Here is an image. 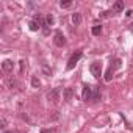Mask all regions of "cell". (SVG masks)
<instances>
[{"instance_id": "cell-21", "label": "cell", "mask_w": 133, "mask_h": 133, "mask_svg": "<svg viewBox=\"0 0 133 133\" xmlns=\"http://www.w3.org/2000/svg\"><path fill=\"white\" fill-rule=\"evenodd\" d=\"M131 30H133V24H131Z\"/></svg>"}, {"instance_id": "cell-14", "label": "cell", "mask_w": 133, "mask_h": 133, "mask_svg": "<svg viewBox=\"0 0 133 133\" xmlns=\"http://www.w3.org/2000/svg\"><path fill=\"white\" fill-rule=\"evenodd\" d=\"M31 86H33V88H39V86H41V82H39L38 77H31Z\"/></svg>"}, {"instance_id": "cell-19", "label": "cell", "mask_w": 133, "mask_h": 133, "mask_svg": "<svg viewBox=\"0 0 133 133\" xmlns=\"http://www.w3.org/2000/svg\"><path fill=\"white\" fill-rule=\"evenodd\" d=\"M41 133H53V131H52L50 128H42V130H41Z\"/></svg>"}, {"instance_id": "cell-20", "label": "cell", "mask_w": 133, "mask_h": 133, "mask_svg": "<svg viewBox=\"0 0 133 133\" xmlns=\"http://www.w3.org/2000/svg\"><path fill=\"white\" fill-rule=\"evenodd\" d=\"M3 133H17V131H16V130H5Z\"/></svg>"}, {"instance_id": "cell-2", "label": "cell", "mask_w": 133, "mask_h": 133, "mask_svg": "<svg viewBox=\"0 0 133 133\" xmlns=\"http://www.w3.org/2000/svg\"><path fill=\"white\" fill-rule=\"evenodd\" d=\"M82 55H83V53L78 50V52H75V53H74V55L69 58V61H68V66H66V68H68V71H71V69H74V68H75V64L78 63V59L82 58Z\"/></svg>"}, {"instance_id": "cell-1", "label": "cell", "mask_w": 133, "mask_h": 133, "mask_svg": "<svg viewBox=\"0 0 133 133\" xmlns=\"http://www.w3.org/2000/svg\"><path fill=\"white\" fill-rule=\"evenodd\" d=\"M117 68H121V59H114V61H111L110 68H108V71H107V74H105V80H107V82H111L113 74H114V71H116Z\"/></svg>"}, {"instance_id": "cell-9", "label": "cell", "mask_w": 133, "mask_h": 133, "mask_svg": "<svg viewBox=\"0 0 133 133\" xmlns=\"http://www.w3.org/2000/svg\"><path fill=\"white\" fill-rule=\"evenodd\" d=\"M13 66H14V63H13L11 59H5V61L2 63V69H3L5 72H11V71H13Z\"/></svg>"}, {"instance_id": "cell-15", "label": "cell", "mask_w": 133, "mask_h": 133, "mask_svg": "<svg viewBox=\"0 0 133 133\" xmlns=\"http://www.w3.org/2000/svg\"><path fill=\"white\" fill-rule=\"evenodd\" d=\"M45 22H47V25H53L55 24V17L52 14H47L45 16Z\"/></svg>"}, {"instance_id": "cell-18", "label": "cell", "mask_w": 133, "mask_h": 133, "mask_svg": "<svg viewBox=\"0 0 133 133\" xmlns=\"http://www.w3.org/2000/svg\"><path fill=\"white\" fill-rule=\"evenodd\" d=\"M8 86H10V88H14V86H16V80H11V78H10V80H8Z\"/></svg>"}, {"instance_id": "cell-13", "label": "cell", "mask_w": 133, "mask_h": 133, "mask_svg": "<svg viewBox=\"0 0 133 133\" xmlns=\"http://www.w3.org/2000/svg\"><path fill=\"white\" fill-rule=\"evenodd\" d=\"M91 31H92V35H94V36H99V35L102 33V25H94Z\"/></svg>"}, {"instance_id": "cell-4", "label": "cell", "mask_w": 133, "mask_h": 133, "mask_svg": "<svg viewBox=\"0 0 133 133\" xmlns=\"http://www.w3.org/2000/svg\"><path fill=\"white\" fill-rule=\"evenodd\" d=\"M47 99H49L52 103H58V100H59V88H55V89L49 91Z\"/></svg>"}, {"instance_id": "cell-12", "label": "cell", "mask_w": 133, "mask_h": 133, "mask_svg": "<svg viewBox=\"0 0 133 133\" xmlns=\"http://www.w3.org/2000/svg\"><path fill=\"white\" fill-rule=\"evenodd\" d=\"M39 28H41V24L39 22H36V21H31L30 22V30L31 31H38Z\"/></svg>"}, {"instance_id": "cell-8", "label": "cell", "mask_w": 133, "mask_h": 133, "mask_svg": "<svg viewBox=\"0 0 133 133\" xmlns=\"http://www.w3.org/2000/svg\"><path fill=\"white\" fill-rule=\"evenodd\" d=\"M122 10H124V2L122 0H117V2L113 5V8H111V13L117 14V13H122Z\"/></svg>"}, {"instance_id": "cell-7", "label": "cell", "mask_w": 133, "mask_h": 133, "mask_svg": "<svg viewBox=\"0 0 133 133\" xmlns=\"http://www.w3.org/2000/svg\"><path fill=\"white\" fill-rule=\"evenodd\" d=\"M72 97H74V89L72 88H66L63 91V100L69 102V100H72Z\"/></svg>"}, {"instance_id": "cell-5", "label": "cell", "mask_w": 133, "mask_h": 133, "mask_svg": "<svg viewBox=\"0 0 133 133\" xmlns=\"http://www.w3.org/2000/svg\"><path fill=\"white\" fill-rule=\"evenodd\" d=\"M53 42L58 45V47H63L64 44H66V38H64V35L58 30V31H55V38H53Z\"/></svg>"}, {"instance_id": "cell-17", "label": "cell", "mask_w": 133, "mask_h": 133, "mask_svg": "<svg viewBox=\"0 0 133 133\" xmlns=\"http://www.w3.org/2000/svg\"><path fill=\"white\" fill-rule=\"evenodd\" d=\"M42 71H44V74H45V75H50V74H52V71H50V69L47 68L45 64H42Z\"/></svg>"}, {"instance_id": "cell-16", "label": "cell", "mask_w": 133, "mask_h": 133, "mask_svg": "<svg viewBox=\"0 0 133 133\" xmlns=\"http://www.w3.org/2000/svg\"><path fill=\"white\" fill-rule=\"evenodd\" d=\"M71 5H72L71 0H66V2H59V6H61V8H69Z\"/></svg>"}, {"instance_id": "cell-6", "label": "cell", "mask_w": 133, "mask_h": 133, "mask_svg": "<svg viewBox=\"0 0 133 133\" xmlns=\"http://www.w3.org/2000/svg\"><path fill=\"white\" fill-rule=\"evenodd\" d=\"M82 99H83L85 102H88V100H91V99H92V88H91L89 85H85V86H83Z\"/></svg>"}, {"instance_id": "cell-11", "label": "cell", "mask_w": 133, "mask_h": 133, "mask_svg": "<svg viewBox=\"0 0 133 133\" xmlns=\"http://www.w3.org/2000/svg\"><path fill=\"white\" fill-rule=\"evenodd\" d=\"M72 22H74V25H80V22H82V14H80V13H74V14H72Z\"/></svg>"}, {"instance_id": "cell-10", "label": "cell", "mask_w": 133, "mask_h": 133, "mask_svg": "<svg viewBox=\"0 0 133 133\" xmlns=\"http://www.w3.org/2000/svg\"><path fill=\"white\" fill-rule=\"evenodd\" d=\"M91 100H94V102L100 100V88H99V86H94V88H92V99H91Z\"/></svg>"}, {"instance_id": "cell-3", "label": "cell", "mask_w": 133, "mask_h": 133, "mask_svg": "<svg viewBox=\"0 0 133 133\" xmlns=\"http://www.w3.org/2000/svg\"><path fill=\"white\" fill-rule=\"evenodd\" d=\"M89 71H91V74H92L96 78H99V77L102 75V63H99V61H94V63L89 66Z\"/></svg>"}]
</instances>
